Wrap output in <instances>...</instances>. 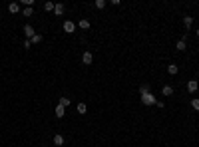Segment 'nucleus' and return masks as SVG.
I'll return each mask as SVG.
<instances>
[{
	"label": "nucleus",
	"mask_w": 199,
	"mask_h": 147,
	"mask_svg": "<svg viewBox=\"0 0 199 147\" xmlns=\"http://www.w3.org/2000/svg\"><path fill=\"white\" fill-rule=\"evenodd\" d=\"M197 87H199L197 80H189V82H187V92H189V94H195V92H197Z\"/></svg>",
	"instance_id": "nucleus-3"
},
{
	"label": "nucleus",
	"mask_w": 199,
	"mask_h": 147,
	"mask_svg": "<svg viewBox=\"0 0 199 147\" xmlns=\"http://www.w3.org/2000/svg\"><path fill=\"white\" fill-rule=\"evenodd\" d=\"M80 28H82V30H88V28H90V20H86V18L80 20Z\"/></svg>",
	"instance_id": "nucleus-18"
},
{
	"label": "nucleus",
	"mask_w": 199,
	"mask_h": 147,
	"mask_svg": "<svg viewBox=\"0 0 199 147\" xmlns=\"http://www.w3.org/2000/svg\"><path fill=\"white\" fill-rule=\"evenodd\" d=\"M191 24H193V16H183V26L189 30L191 28Z\"/></svg>",
	"instance_id": "nucleus-8"
},
{
	"label": "nucleus",
	"mask_w": 199,
	"mask_h": 147,
	"mask_svg": "<svg viewBox=\"0 0 199 147\" xmlns=\"http://www.w3.org/2000/svg\"><path fill=\"white\" fill-rule=\"evenodd\" d=\"M40 147H46V145H40Z\"/></svg>",
	"instance_id": "nucleus-26"
},
{
	"label": "nucleus",
	"mask_w": 199,
	"mask_h": 147,
	"mask_svg": "<svg viewBox=\"0 0 199 147\" xmlns=\"http://www.w3.org/2000/svg\"><path fill=\"white\" fill-rule=\"evenodd\" d=\"M54 14H56V16H62V14H64V4H56V6H54Z\"/></svg>",
	"instance_id": "nucleus-13"
},
{
	"label": "nucleus",
	"mask_w": 199,
	"mask_h": 147,
	"mask_svg": "<svg viewBox=\"0 0 199 147\" xmlns=\"http://www.w3.org/2000/svg\"><path fill=\"white\" fill-rule=\"evenodd\" d=\"M54 6H56L54 2H46V4H44V10H46V12H54Z\"/></svg>",
	"instance_id": "nucleus-17"
},
{
	"label": "nucleus",
	"mask_w": 199,
	"mask_h": 147,
	"mask_svg": "<svg viewBox=\"0 0 199 147\" xmlns=\"http://www.w3.org/2000/svg\"><path fill=\"white\" fill-rule=\"evenodd\" d=\"M22 4H26V6H32L34 0H22Z\"/></svg>",
	"instance_id": "nucleus-24"
},
{
	"label": "nucleus",
	"mask_w": 199,
	"mask_h": 147,
	"mask_svg": "<svg viewBox=\"0 0 199 147\" xmlns=\"http://www.w3.org/2000/svg\"><path fill=\"white\" fill-rule=\"evenodd\" d=\"M155 95L151 94V92H146V94H141V103L143 106H155Z\"/></svg>",
	"instance_id": "nucleus-1"
},
{
	"label": "nucleus",
	"mask_w": 199,
	"mask_h": 147,
	"mask_svg": "<svg viewBox=\"0 0 199 147\" xmlns=\"http://www.w3.org/2000/svg\"><path fill=\"white\" fill-rule=\"evenodd\" d=\"M30 42H32V44H40V42H42V36H40V34H36L34 38H30Z\"/></svg>",
	"instance_id": "nucleus-21"
},
{
	"label": "nucleus",
	"mask_w": 199,
	"mask_h": 147,
	"mask_svg": "<svg viewBox=\"0 0 199 147\" xmlns=\"http://www.w3.org/2000/svg\"><path fill=\"white\" fill-rule=\"evenodd\" d=\"M52 141H54V145H56V147H62L66 139H64V135H60V133H58V135H54V139H52Z\"/></svg>",
	"instance_id": "nucleus-6"
},
{
	"label": "nucleus",
	"mask_w": 199,
	"mask_h": 147,
	"mask_svg": "<svg viewBox=\"0 0 199 147\" xmlns=\"http://www.w3.org/2000/svg\"><path fill=\"white\" fill-rule=\"evenodd\" d=\"M88 111V107H86V103H78V114L80 115H84Z\"/></svg>",
	"instance_id": "nucleus-15"
},
{
	"label": "nucleus",
	"mask_w": 199,
	"mask_h": 147,
	"mask_svg": "<svg viewBox=\"0 0 199 147\" xmlns=\"http://www.w3.org/2000/svg\"><path fill=\"white\" fill-rule=\"evenodd\" d=\"M161 94H163V95H171L173 94V87L171 86H163V87H161Z\"/></svg>",
	"instance_id": "nucleus-14"
},
{
	"label": "nucleus",
	"mask_w": 199,
	"mask_h": 147,
	"mask_svg": "<svg viewBox=\"0 0 199 147\" xmlns=\"http://www.w3.org/2000/svg\"><path fill=\"white\" fill-rule=\"evenodd\" d=\"M179 50V52H183V50H185V40H183V38H181V40H177V46H175Z\"/></svg>",
	"instance_id": "nucleus-16"
},
{
	"label": "nucleus",
	"mask_w": 199,
	"mask_h": 147,
	"mask_svg": "<svg viewBox=\"0 0 199 147\" xmlns=\"http://www.w3.org/2000/svg\"><path fill=\"white\" fill-rule=\"evenodd\" d=\"M197 38H199V28H197Z\"/></svg>",
	"instance_id": "nucleus-25"
},
{
	"label": "nucleus",
	"mask_w": 199,
	"mask_h": 147,
	"mask_svg": "<svg viewBox=\"0 0 199 147\" xmlns=\"http://www.w3.org/2000/svg\"><path fill=\"white\" fill-rule=\"evenodd\" d=\"M54 114H56V117H64V115H66V107H62L58 103V106H56V109H54Z\"/></svg>",
	"instance_id": "nucleus-7"
},
{
	"label": "nucleus",
	"mask_w": 199,
	"mask_h": 147,
	"mask_svg": "<svg viewBox=\"0 0 199 147\" xmlns=\"http://www.w3.org/2000/svg\"><path fill=\"white\" fill-rule=\"evenodd\" d=\"M94 6H96V8H100V10H102V8L106 6V0H96V2H94Z\"/></svg>",
	"instance_id": "nucleus-19"
},
{
	"label": "nucleus",
	"mask_w": 199,
	"mask_h": 147,
	"mask_svg": "<svg viewBox=\"0 0 199 147\" xmlns=\"http://www.w3.org/2000/svg\"><path fill=\"white\" fill-rule=\"evenodd\" d=\"M24 48H26V50H30V48H32V42H30V40H24Z\"/></svg>",
	"instance_id": "nucleus-23"
},
{
	"label": "nucleus",
	"mask_w": 199,
	"mask_h": 147,
	"mask_svg": "<svg viewBox=\"0 0 199 147\" xmlns=\"http://www.w3.org/2000/svg\"><path fill=\"white\" fill-rule=\"evenodd\" d=\"M92 62H94L92 52H84V54H82V64H84V66H90Z\"/></svg>",
	"instance_id": "nucleus-2"
},
{
	"label": "nucleus",
	"mask_w": 199,
	"mask_h": 147,
	"mask_svg": "<svg viewBox=\"0 0 199 147\" xmlns=\"http://www.w3.org/2000/svg\"><path fill=\"white\" fill-rule=\"evenodd\" d=\"M22 16H26V18H30V16H34V8L32 6H26L24 10H22Z\"/></svg>",
	"instance_id": "nucleus-10"
},
{
	"label": "nucleus",
	"mask_w": 199,
	"mask_h": 147,
	"mask_svg": "<svg viewBox=\"0 0 199 147\" xmlns=\"http://www.w3.org/2000/svg\"><path fill=\"white\" fill-rule=\"evenodd\" d=\"M24 34H26L28 40H30V38H34V36H36V30H34L30 24H26V26H24Z\"/></svg>",
	"instance_id": "nucleus-5"
},
{
	"label": "nucleus",
	"mask_w": 199,
	"mask_h": 147,
	"mask_svg": "<svg viewBox=\"0 0 199 147\" xmlns=\"http://www.w3.org/2000/svg\"><path fill=\"white\" fill-rule=\"evenodd\" d=\"M74 30H76V24H74L72 20H66V22H64V32H68V34H72Z\"/></svg>",
	"instance_id": "nucleus-4"
},
{
	"label": "nucleus",
	"mask_w": 199,
	"mask_h": 147,
	"mask_svg": "<svg viewBox=\"0 0 199 147\" xmlns=\"http://www.w3.org/2000/svg\"><path fill=\"white\" fill-rule=\"evenodd\" d=\"M8 10H10L12 14H18L20 12V4H18V2H12V4L8 6Z\"/></svg>",
	"instance_id": "nucleus-9"
},
{
	"label": "nucleus",
	"mask_w": 199,
	"mask_h": 147,
	"mask_svg": "<svg viewBox=\"0 0 199 147\" xmlns=\"http://www.w3.org/2000/svg\"><path fill=\"white\" fill-rule=\"evenodd\" d=\"M60 106H62V107H66V109H68V107H70V98L62 95V98H60Z\"/></svg>",
	"instance_id": "nucleus-12"
},
{
	"label": "nucleus",
	"mask_w": 199,
	"mask_h": 147,
	"mask_svg": "<svg viewBox=\"0 0 199 147\" xmlns=\"http://www.w3.org/2000/svg\"><path fill=\"white\" fill-rule=\"evenodd\" d=\"M167 72L171 74V76H175V74L179 72V66L177 64H169V66H167Z\"/></svg>",
	"instance_id": "nucleus-11"
},
{
	"label": "nucleus",
	"mask_w": 199,
	"mask_h": 147,
	"mask_svg": "<svg viewBox=\"0 0 199 147\" xmlns=\"http://www.w3.org/2000/svg\"><path fill=\"white\" fill-rule=\"evenodd\" d=\"M146 92H149V86H146V84L139 86V94H146Z\"/></svg>",
	"instance_id": "nucleus-22"
},
{
	"label": "nucleus",
	"mask_w": 199,
	"mask_h": 147,
	"mask_svg": "<svg viewBox=\"0 0 199 147\" xmlns=\"http://www.w3.org/2000/svg\"><path fill=\"white\" fill-rule=\"evenodd\" d=\"M191 107L195 109V111H199V100H197V98H193V100H191Z\"/></svg>",
	"instance_id": "nucleus-20"
}]
</instances>
